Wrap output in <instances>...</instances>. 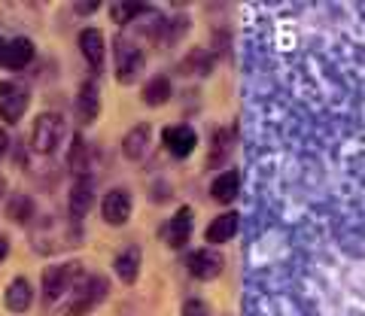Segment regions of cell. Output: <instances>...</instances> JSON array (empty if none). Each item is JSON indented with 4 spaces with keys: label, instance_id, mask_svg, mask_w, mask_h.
<instances>
[{
    "label": "cell",
    "instance_id": "6da1fadb",
    "mask_svg": "<svg viewBox=\"0 0 365 316\" xmlns=\"http://www.w3.org/2000/svg\"><path fill=\"white\" fill-rule=\"evenodd\" d=\"M107 292H110V283H107L104 277L86 274L71 289V295L61 301V310H64V316H86L88 310H95L98 304L107 298Z\"/></svg>",
    "mask_w": 365,
    "mask_h": 316
},
{
    "label": "cell",
    "instance_id": "7a4b0ae2",
    "mask_svg": "<svg viewBox=\"0 0 365 316\" xmlns=\"http://www.w3.org/2000/svg\"><path fill=\"white\" fill-rule=\"evenodd\" d=\"M83 277H86V268L79 262L49 265L43 270V301L46 304H61Z\"/></svg>",
    "mask_w": 365,
    "mask_h": 316
},
{
    "label": "cell",
    "instance_id": "3957f363",
    "mask_svg": "<svg viewBox=\"0 0 365 316\" xmlns=\"http://www.w3.org/2000/svg\"><path fill=\"white\" fill-rule=\"evenodd\" d=\"M79 241H83V228H79L76 219H71L67 228L58 219H46L43 228L34 234V250H37V253H58V250L79 246Z\"/></svg>",
    "mask_w": 365,
    "mask_h": 316
},
{
    "label": "cell",
    "instance_id": "277c9868",
    "mask_svg": "<svg viewBox=\"0 0 365 316\" xmlns=\"http://www.w3.org/2000/svg\"><path fill=\"white\" fill-rule=\"evenodd\" d=\"M64 137V116L61 112H40L37 122L31 128V149L40 152V155H49L55 152V146L61 143Z\"/></svg>",
    "mask_w": 365,
    "mask_h": 316
},
{
    "label": "cell",
    "instance_id": "5b68a950",
    "mask_svg": "<svg viewBox=\"0 0 365 316\" xmlns=\"http://www.w3.org/2000/svg\"><path fill=\"white\" fill-rule=\"evenodd\" d=\"M116 79L122 85H131V83H137V79L143 76V67H146V55L134 46L131 40H125V37H119L116 40Z\"/></svg>",
    "mask_w": 365,
    "mask_h": 316
},
{
    "label": "cell",
    "instance_id": "8992f818",
    "mask_svg": "<svg viewBox=\"0 0 365 316\" xmlns=\"http://www.w3.org/2000/svg\"><path fill=\"white\" fill-rule=\"evenodd\" d=\"M28 104H31V92L25 83H19V79H4L0 83V116H4V122L16 125L25 116Z\"/></svg>",
    "mask_w": 365,
    "mask_h": 316
},
{
    "label": "cell",
    "instance_id": "52a82bcc",
    "mask_svg": "<svg viewBox=\"0 0 365 316\" xmlns=\"http://www.w3.org/2000/svg\"><path fill=\"white\" fill-rule=\"evenodd\" d=\"M186 268H189V274L195 277V280H216V277L222 274V268H225V258H222L220 250H213V246H204V250L189 253Z\"/></svg>",
    "mask_w": 365,
    "mask_h": 316
},
{
    "label": "cell",
    "instance_id": "ba28073f",
    "mask_svg": "<svg viewBox=\"0 0 365 316\" xmlns=\"http://www.w3.org/2000/svg\"><path fill=\"white\" fill-rule=\"evenodd\" d=\"M101 216H104V222L113 225V228L125 225L131 216V195L125 189H110L104 195V204H101Z\"/></svg>",
    "mask_w": 365,
    "mask_h": 316
},
{
    "label": "cell",
    "instance_id": "9c48e42d",
    "mask_svg": "<svg viewBox=\"0 0 365 316\" xmlns=\"http://www.w3.org/2000/svg\"><path fill=\"white\" fill-rule=\"evenodd\" d=\"M162 143H165V149L174 155V158H189L192 152H195V131H192L189 125H170L162 131Z\"/></svg>",
    "mask_w": 365,
    "mask_h": 316
},
{
    "label": "cell",
    "instance_id": "30bf717a",
    "mask_svg": "<svg viewBox=\"0 0 365 316\" xmlns=\"http://www.w3.org/2000/svg\"><path fill=\"white\" fill-rule=\"evenodd\" d=\"M73 110H76V122H79V125H91V122L98 119V110H101V92H98V83H95V79H88V83L79 85Z\"/></svg>",
    "mask_w": 365,
    "mask_h": 316
},
{
    "label": "cell",
    "instance_id": "8fae6325",
    "mask_svg": "<svg viewBox=\"0 0 365 316\" xmlns=\"http://www.w3.org/2000/svg\"><path fill=\"white\" fill-rule=\"evenodd\" d=\"M192 225H195V213H192V207H180L162 228V237L168 241V246H174L177 250V246L186 243L189 234H192Z\"/></svg>",
    "mask_w": 365,
    "mask_h": 316
},
{
    "label": "cell",
    "instance_id": "7c38bea8",
    "mask_svg": "<svg viewBox=\"0 0 365 316\" xmlns=\"http://www.w3.org/2000/svg\"><path fill=\"white\" fill-rule=\"evenodd\" d=\"M79 52H83V58L88 61V67L95 73H101V67H104V55H107V43H104V33L98 28H86L79 33Z\"/></svg>",
    "mask_w": 365,
    "mask_h": 316
},
{
    "label": "cell",
    "instance_id": "4fadbf2b",
    "mask_svg": "<svg viewBox=\"0 0 365 316\" xmlns=\"http://www.w3.org/2000/svg\"><path fill=\"white\" fill-rule=\"evenodd\" d=\"M95 204V183L88 177H76V183L71 189V201H67V210H71V219H83L86 213Z\"/></svg>",
    "mask_w": 365,
    "mask_h": 316
},
{
    "label": "cell",
    "instance_id": "5bb4252c",
    "mask_svg": "<svg viewBox=\"0 0 365 316\" xmlns=\"http://www.w3.org/2000/svg\"><path fill=\"white\" fill-rule=\"evenodd\" d=\"M150 140H153V128L146 125V122H137V125L125 134L122 155L128 158V162H140V158L146 155V149H150Z\"/></svg>",
    "mask_w": 365,
    "mask_h": 316
},
{
    "label": "cell",
    "instance_id": "9a60e30c",
    "mask_svg": "<svg viewBox=\"0 0 365 316\" xmlns=\"http://www.w3.org/2000/svg\"><path fill=\"white\" fill-rule=\"evenodd\" d=\"M140 262H143V253L140 246H125V250L116 256V262H113V268H116V277L122 280V283H134L137 277H140Z\"/></svg>",
    "mask_w": 365,
    "mask_h": 316
},
{
    "label": "cell",
    "instance_id": "2e32d148",
    "mask_svg": "<svg viewBox=\"0 0 365 316\" xmlns=\"http://www.w3.org/2000/svg\"><path fill=\"white\" fill-rule=\"evenodd\" d=\"M4 304H6V310H13V313H25L31 304H34V289L25 277H16L13 283L6 286L4 292Z\"/></svg>",
    "mask_w": 365,
    "mask_h": 316
},
{
    "label": "cell",
    "instance_id": "e0dca14e",
    "mask_svg": "<svg viewBox=\"0 0 365 316\" xmlns=\"http://www.w3.org/2000/svg\"><path fill=\"white\" fill-rule=\"evenodd\" d=\"M34 58V43L28 37H16L9 40L4 46V64L9 70H21V67H28Z\"/></svg>",
    "mask_w": 365,
    "mask_h": 316
},
{
    "label": "cell",
    "instance_id": "ac0fdd59",
    "mask_svg": "<svg viewBox=\"0 0 365 316\" xmlns=\"http://www.w3.org/2000/svg\"><path fill=\"white\" fill-rule=\"evenodd\" d=\"M237 234V213H222V216H216L210 225H207V231H204V241L207 243H228L232 237Z\"/></svg>",
    "mask_w": 365,
    "mask_h": 316
},
{
    "label": "cell",
    "instance_id": "d6986e66",
    "mask_svg": "<svg viewBox=\"0 0 365 316\" xmlns=\"http://www.w3.org/2000/svg\"><path fill=\"white\" fill-rule=\"evenodd\" d=\"M237 189H241V177H237V171H225L210 183V195H213L216 204H232V201L237 198Z\"/></svg>",
    "mask_w": 365,
    "mask_h": 316
},
{
    "label": "cell",
    "instance_id": "ffe728a7",
    "mask_svg": "<svg viewBox=\"0 0 365 316\" xmlns=\"http://www.w3.org/2000/svg\"><path fill=\"white\" fill-rule=\"evenodd\" d=\"M88 140L83 134H73V143H71V152H67V167H71V174L76 177H86L88 171Z\"/></svg>",
    "mask_w": 365,
    "mask_h": 316
},
{
    "label": "cell",
    "instance_id": "44dd1931",
    "mask_svg": "<svg viewBox=\"0 0 365 316\" xmlns=\"http://www.w3.org/2000/svg\"><path fill=\"white\" fill-rule=\"evenodd\" d=\"M140 98H143L146 107H162V104H168V98H170V79L168 76H153L150 83L143 85Z\"/></svg>",
    "mask_w": 365,
    "mask_h": 316
},
{
    "label": "cell",
    "instance_id": "7402d4cb",
    "mask_svg": "<svg viewBox=\"0 0 365 316\" xmlns=\"http://www.w3.org/2000/svg\"><path fill=\"white\" fill-rule=\"evenodd\" d=\"M146 13H150V6H143V4H110V19L122 28L131 25L137 16H146Z\"/></svg>",
    "mask_w": 365,
    "mask_h": 316
},
{
    "label": "cell",
    "instance_id": "603a6c76",
    "mask_svg": "<svg viewBox=\"0 0 365 316\" xmlns=\"http://www.w3.org/2000/svg\"><path fill=\"white\" fill-rule=\"evenodd\" d=\"M232 155V131H216V137H213V152H210V158H207V164L210 167H220V164H225V158Z\"/></svg>",
    "mask_w": 365,
    "mask_h": 316
},
{
    "label": "cell",
    "instance_id": "cb8c5ba5",
    "mask_svg": "<svg viewBox=\"0 0 365 316\" xmlns=\"http://www.w3.org/2000/svg\"><path fill=\"white\" fill-rule=\"evenodd\" d=\"M210 67H213V58H210V55L204 52V49H195L186 61H182V70H192L195 76H207Z\"/></svg>",
    "mask_w": 365,
    "mask_h": 316
},
{
    "label": "cell",
    "instance_id": "d4e9b609",
    "mask_svg": "<svg viewBox=\"0 0 365 316\" xmlns=\"http://www.w3.org/2000/svg\"><path fill=\"white\" fill-rule=\"evenodd\" d=\"M9 219H16V222H28L31 219V213H34V204H31V198L28 195H13V201H9Z\"/></svg>",
    "mask_w": 365,
    "mask_h": 316
},
{
    "label": "cell",
    "instance_id": "484cf974",
    "mask_svg": "<svg viewBox=\"0 0 365 316\" xmlns=\"http://www.w3.org/2000/svg\"><path fill=\"white\" fill-rule=\"evenodd\" d=\"M182 316H207V307L201 301H186L182 304Z\"/></svg>",
    "mask_w": 365,
    "mask_h": 316
},
{
    "label": "cell",
    "instance_id": "4316f807",
    "mask_svg": "<svg viewBox=\"0 0 365 316\" xmlns=\"http://www.w3.org/2000/svg\"><path fill=\"white\" fill-rule=\"evenodd\" d=\"M6 146H9V137H6V131H0V158L6 155Z\"/></svg>",
    "mask_w": 365,
    "mask_h": 316
},
{
    "label": "cell",
    "instance_id": "83f0119b",
    "mask_svg": "<svg viewBox=\"0 0 365 316\" xmlns=\"http://www.w3.org/2000/svg\"><path fill=\"white\" fill-rule=\"evenodd\" d=\"M6 253H9V243H6V237H0V262L6 258Z\"/></svg>",
    "mask_w": 365,
    "mask_h": 316
},
{
    "label": "cell",
    "instance_id": "f1b7e54d",
    "mask_svg": "<svg viewBox=\"0 0 365 316\" xmlns=\"http://www.w3.org/2000/svg\"><path fill=\"white\" fill-rule=\"evenodd\" d=\"M76 9H79V13H95V9H98V4H88V6H86V4H79Z\"/></svg>",
    "mask_w": 365,
    "mask_h": 316
},
{
    "label": "cell",
    "instance_id": "f546056e",
    "mask_svg": "<svg viewBox=\"0 0 365 316\" xmlns=\"http://www.w3.org/2000/svg\"><path fill=\"white\" fill-rule=\"evenodd\" d=\"M4 195H6V179L0 177V198H4Z\"/></svg>",
    "mask_w": 365,
    "mask_h": 316
},
{
    "label": "cell",
    "instance_id": "4dcf8cb0",
    "mask_svg": "<svg viewBox=\"0 0 365 316\" xmlns=\"http://www.w3.org/2000/svg\"><path fill=\"white\" fill-rule=\"evenodd\" d=\"M4 46H6V43H4V40H0V64H4Z\"/></svg>",
    "mask_w": 365,
    "mask_h": 316
}]
</instances>
